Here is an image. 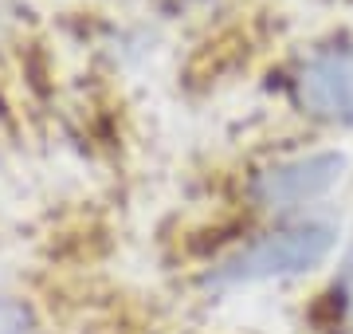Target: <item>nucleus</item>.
Here are the masks:
<instances>
[{
    "label": "nucleus",
    "mask_w": 353,
    "mask_h": 334,
    "mask_svg": "<svg viewBox=\"0 0 353 334\" xmlns=\"http://www.w3.org/2000/svg\"><path fill=\"white\" fill-rule=\"evenodd\" d=\"M334 248V228L330 224H294L283 232H267L255 244L228 259L216 271L220 283H255V279H275V275H294L310 271L330 256Z\"/></svg>",
    "instance_id": "nucleus-1"
},
{
    "label": "nucleus",
    "mask_w": 353,
    "mask_h": 334,
    "mask_svg": "<svg viewBox=\"0 0 353 334\" xmlns=\"http://www.w3.org/2000/svg\"><path fill=\"white\" fill-rule=\"evenodd\" d=\"M299 103L318 118L353 122V48H322L299 67Z\"/></svg>",
    "instance_id": "nucleus-2"
},
{
    "label": "nucleus",
    "mask_w": 353,
    "mask_h": 334,
    "mask_svg": "<svg viewBox=\"0 0 353 334\" xmlns=\"http://www.w3.org/2000/svg\"><path fill=\"white\" fill-rule=\"evenodd\" d=\"M341 161L338 154H310V157H290V161H279V166L263 169L255 177V197L259 205L267 208H294L322 197L341 177Z\"/></svg>",
    "instance_id": "nucleus-3"
},
{
    "label": "nucleus",
    "mask_w": 353,
    "mask_h": 334,
    "mask_svg": "<svg viewBox=\"0 0 353 334\" xmlns=\"http://www.w3.org/2000/svg\"><path fill=\"white\" fill-rule=\"evenodd\" d=\"M0 334H39L32 311L12 303V299H0Z\"/></svg>",
    "instance_id": "nucleus-4"
},
{
    "label": "nucleus",
    "mask_w": 353,
    "mask_h": 334,
    "mask_svg": "<svg viewBox=\"0 0 353 334\" xmlns=\"http://www.w3.org/2000/svg\"><path fill=\"white\" fill-rule=\"evenodd\" d=\"M338 299H341V319H345V326L353 331V256L345 259V268H341V279H338Z\"/></svg>",
    "instance_id": "nucleus-5"
}]
</instances>
